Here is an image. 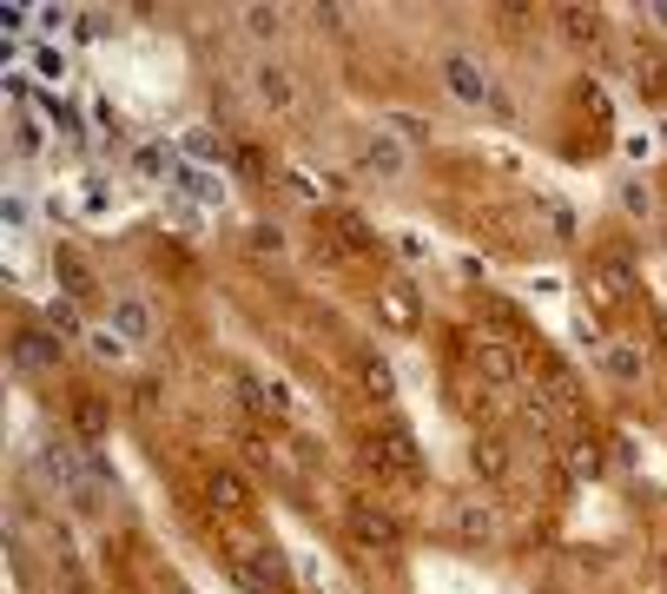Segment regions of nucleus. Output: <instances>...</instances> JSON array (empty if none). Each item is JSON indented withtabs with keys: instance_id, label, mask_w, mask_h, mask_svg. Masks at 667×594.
I'll use <instances>...</instances> for the list:
<instances>
[{
	"instance_id": "nucleus-1",
	"label": "nucleus",
	"mask_w": 667,
	"mask_h": 594,
	"mask_svg": "<svg viewBox=\"0 0 667 594\" xmlns=\"http://www.w3.org/2000/svg\"><path fill=\"white\" fill-rule=\"evenodd\" d=\"M364 463H377V469H423V450H417V436L410 430H377V436H364Z\"/></svg>"
},
{
	"instance_id": "nucleus-2",
	"label": "nucleus",
	"mask_w": 667,
	"mask_h": 594,
	"mask_svg": "<svg viewBox=\"0 0 667 594\" xmlns=\"http://www.w3.org/2000/svg\"><path fill=\"white\" fill-rule=\"evenodd\" d=\"M344 529H351L364 549H397V542H404V522L384 516V509H370V503H351V509H344Z\"/></svg>"
},
{
	"instance_id": "nucleus-3",
	"label": "nucleus",
	"mask_w": 667,
	"mask_h": 594,
	"mask_svg": "<svg viewBox=\"0 0 667 594\" xmlns=\"http://www.w3.org/2000/svg\"><path fill=\"white\" fill-rule=\"evenodd\" d=\"M351 145H357V165H364L370 179H384V185L404 179V145H397L390 132H357Z\"/></svg>"
},
{
	"instance_id": "nucleus-4",
	"label": "nucleus",
	"mask_w": 667,
	"mask_h": 594,
	"mask_svg": "<svg viewBox=\"0 0 667 594\" xmlns=\"http://www.w3.org/2000/svg\"><path fill=\"white\" fill-rule=\"evenodd\" d=\"M476 377H483V384H503V390H516V384H523V350H516V344H503V337L476 344Z\"/></svg>"
},
{
	"instance_id": "nucleus-5",
	"label": "nucleus",
	"mask_w": 667,
	"mask_h": 594,
	"mask_svg": "<svg viewBox=\"0 0 667 594\" xmlns=\"http://www.w3.org/2000/svg\"><path fill=\"white\" fill-rule=\"evenodd\" d=\"M443 86H450L463 106H490V73H483L470 53H450V60H443Z\"/></svg>"
},
{
	"instance_id": "nucleus-6",
	"label": "nucleus",
	"mask_w": 667,
	"mask_h": 594,
	"mask_svg": "<svg viewBox=\"0 0 667 594\" xmlns=\"http://www.w3.org/2000/svg\"><path fill=\"white\" fill-rule=\"evenodd\" d=\"M456 542L463 549H496L503 542V522L490 503H456Z\"/></svg>"
},
{
	"instance_id": "nucleus-7",
	"label": "nucleus",
	"mask_w": 667,
	"mask_h": 594,
	"mask_svg": "<svg viewBox=\"0 0 667 594\" xmlns=\"http://www.w3.org/2000/svg\"><path fill=\"white\" fill-rule=\"evenodd\" d=\"M60 364V337L53 331H13V370H53Z\"/></svg>"
},
{
	"instance_id": "nucleus-8",
	"label": "nucleus",
	"mask_w": 667,
	"mask_h": 594,
	"mask_svg": "<svg viewBox=\"0 0 667 594\" xmlns=\"http://www.w3.org/2000/svg\"><path fill=\"white\" fill-rule=\"evenodd\" d=\"M245 503H251V483L245 476H232V469H212L205 476V509L212 516H245Z\"/></svg>"
},
{
	"instance_id": "nucleus-9",
	"label": "nucleus",
	"mask_w": 667,
	"mask_h": 594,
	"mask_svg": "<svg viewBox=\"0 0 667 594\" xmlns=\"http://www.w3.org/2000/svg\"><path fill=\"white\" fill-rule=\"evenodd\" d=\"M628 60H635V86H642V99L661 106V99H667V53H661V46H635Z\"/></svg>"
},
{
	"instance_id": "nucleus-10",
	"label": "nucleus",
	"mask_w": 667,
	"mask_h": 594,
	"mask_svg": "<svg viewBox=\"0 0 667 594\" xmlns=\"http://www.w3.org/2000/svg\"><path fill=\"white\" fill-rule=\"evenodd\" d=\"M251 86H258V99H265L271 112H284V106L298 99V86H291V73H284L278 60H258V66H251Z\"/></svg>"
},
{
	"instance_id": "nucleus-11",
	"label": "nucleus",
	"mask_w": 667,
	"mask_h": 594,
	"mask_svg": "<svg viewBox=\"0 0 667 594\" xmlns=\"http://www.w3.org/2000/svg\"><path fill=\"white\" fill-rule=\"evenodd\" d=\"M53 278H60V298H73V304H79V298H93V271H86V258H79L73 245H60V251H53Z\"/></svg>"
},
{
	"instance_id": "nucleus-12",
	"label": "nucleus",
	"mask_w": 667,
	"mask_h": 594,
	"mask_svg": "<svg viewBox=\"0 0 667 594\" xmlns=\"http://www.w3.org/2000/svg\"><path fill=\"white\" fill-rule=\"evenodd\" d=\"M112 337H119V344H146V337H152V304L112 298Z\"/></svg>"
},
{
	"instance_id": "nucleus-13",
	"label": "nucleus",
	"mask_w": 667,
	"mask_h": 594,
	"mask_svg": "<svg viewBox=\"0 0 667 594\" xmlns=\"http://www.w3.org/2000/svg\"><path fill=\"white\" fill-rule=\"evenodd\" d=\"M377 311H384V324H397V331H410L417 317H423V304H417V284H384V298H377Z\"/></svg>"
},
{
	"instance_id": "nucleus-14",
	"label": "nucleus",
	"mask_w": 667,
	"mask_h": 594,
	"mask_svg": "<svg viewBox=\"0 0 667 594\" xmlns=\"http://www.w3.org/2000/svg\"><path fill=\"white\" fill-rule=\"evenodd\" d=\"M470 463H476L483 483H503V476H509V443H503V436H476V443H470Z\"/></svg>"
},
{
	"instance_id": "nucleus-15",
	"label": "nucleus",
	"mask_w": 667,
	"mask_h": 594,
	"mask_svg": "<svg viewBox=\"0 0 667 594\" xmlns=\"http://www.w3.org/2000/svg\"><path fill=\"white\" fill-rule=\"evenodd\" d=\"M562 469H569L575 483H595V476H602V450H595V436H569V443H562Z\"/></svg>"
},
{
	"instance_id": "nucleus-16",
	"label": "nucleus",
	"mask_w": 667,
	"mask_h": 594,
	"mask_svg": "<svg viewBox=\"0 0 667 594\" xmlns=\"http://www.w3.org/2000/svg\"><path fill=\"white\" fill-rule=\"evenodd\" d=\"M523 430L556 436V390H523Z\"/></svg>"
},
{
	"instance_id": "nucleus-17",
	"label": "nucleus",
	"mask_w": 667,
	"mask_h": 594,
	"mask_svg": "<svg viewBox=\"0 0 667 594\" xmlns=\"http://www.w3.org/2000/svg\"><path fill=\"white\" fill-rule=\"evenodd\" d=\"M357 377H364V390H370L377 403H390V397H397V370H390L377 350H364V357H357Z\"/></svg>"
},
{
	"instance_id": "nucleus-18",
	"label": "nucleus",
	"mask_w": 667,
	"mask_h": 594,
	"mask_svg": "<svg viewBox=\"0 0 667 594\" xmlns=\"http://www.w3.org/2000/svg\"><path fill=\"white\" fill-rule=\"evenodd\" d=\"M562 33H569L575 46H595V40H602V13L575 0V7H562Z\"/></svg>"
},
{
	"instance_id": "nucleus-19",
	"label": "nucleus",
	"mask_w": 667,
	"mask_h": 594,
	"mask_svg": "<svg viewBox=\"0 0 667 594\" xmlns=\"http://www.w3.org/2000/svg\"><path fill=\"white\" fill-rule=\"evenodd\" d=\"M46 331H53V337H93V331H86V311H79L73 298H53V304H46Z\"/></svg>"
},
{
	"instance_id": "nucleus-20",
	"label": "nucleus",
	"mask_w": 667,
	"mask_h": 594,
	"mask_svg": "<svg viewBox=\"0 0 667 594\" xmlns=\"http://www.w3.org/2000/svg\"><path fill=\"white\" fill-rule=\"evenodd\" d=\"M602 370H609L615 384H642V377H648L642 350H628V344H609V350H602Z\"/></svg>"
},
{
	"instance_id": "nucleus-21",
	"label": "nucleus",
	"mask_w": 667,
	"mask_h": 594,
	"mask_svg": "<svg viewBox=\"0 0 667 594\" xmlns=\"http://www.w3.org/2000/svg\"><path fill=\"white\" fill-rule=\"evenodd\" d=\"M384 132L397 145H430V119L423 112H384Z\"/></svg>"
},
{
	"instance_id": "nucleus-22",
	"label": "nucleus",
	"mask_w": 667,
	"mask_h": 594,
	"mask_svg": "<svg viewBox=\"0 0 667 594\" xmlns=\"http://www.w3.org/2000/svg\"><path fill=\"white\" fill-rule=\"evenodd\" d=\"M238 555H245V562H251V569H265V575H271V582H278V588H284V582H291V562H284V555H278V549H271V542H238Z\"/></svg>"
},
{
	"instance_id": "nucleus-23",
	"label": "nucleus",
	"mask_w": 667,
	"mask_h": 594,
	"mask_svg": "<svg viewBox=\"0 0 667 594\" xmlns=\"http://www.w3.org/2000/svg\"><path fill=\"white\" fill-rule=\"evenodd\" d=\"M132 165H139V179H179V165H172V152H165V145H139V152H132Z\"/></svg>"
},
{
	"instance_id": "nucleus-24",
	"label": "nucleus",
	"mask_w": 667,
	"mask_h": 594,
	"mask_svg": "<svg viewBox=\"0 0 667 594\" xmlns=\"http://www.w3.org/2000/svg\"><path fill=\"white\" fill-rule=\"evenodd\" d=\"M536 212L549 218V231H556V238H575V205H562V198H549V192H542V198H536Z\"/></svg>"
},
{
	"instance_id": "nucleus-25",
	"label": "nucleus",
	"mask_w": 667,
	"mask_h": 594,
	"mask_svg": "<svg viewBox=\"0 0 667 594\" xmlns=\"http://www.w3.org/2000/svg\"><path fill=\"white\" fill-rule=\"evenodd\" d=\"M331 231H337L344 245H357V251H370V245H377V231H370L357 212H337V218H331Z\"/></svg>"
},
{
	"instance_id": "nucleus-26",
	"label": "nucleus",
	"mask_w": 667,
	"mask_h": 594,
	"mask_svg": "<svg viewBox=\"0 0 667 594\" xmlns=\"http://www.w3.org/2000/svg\"><path fill=\"white\" fill-rule=\"evenodd\" d=\"M635 291V264L628 258H609L602 264V298H628Z\"/></svg>"
},
{
	"instance_id": "nucleus-27",
	"label": "nucleus",
	"mask_w": 667,
	"mask_h": 594,
	"mask_svg": "<svg viewBox=\"0 0 667 594\" xmlns=\"http://www.w3.org/2000/svg\"><path fill=\"white\" fill-rule=\"evenodd\" d=\"M232 588H238V594H278V582H271L265 569H251L245 555H238V562H232Z\"/></svg>"
},
{
	"instance_id": "nucleus-28",
	"label": "nucleus",
	"mask_w": 667,
	"mask_h": 594,
	"mask_svg": "<svg viewBox=\"0 0 667 594\" xmlns=\"http://www.w3.org/2000/svg\"><path fill=\"white\" fill-rule=\"evenodd\" d=\"M245 26H251L258 40H278V33H284V7H245Z\"/></svg>"
},
{
	"instance_id": "nucleus-29",
	"label": "nucleus",
	"mask_w": 667,
	"mask_h": 594,
	"mask_svg": "<svg viewBox=\"0 0 667 594\" xmlns=\"http://www.w3.org/2000/svg\"><path fill=\"white\" fill-rule=\"evenodd\" d=\"M73 430H79L86 443H99V436H106V403H93V397H86V403L73 410Z\"/></svg>"
},
{
	"instance_id": "nucleus-30",
	"label": "nucleus",
	"mask_w": 667,
	"mask_h": 594,
	"mask_svg": "<svg viewBox=\"0 0 667 594\" xmlns=\"http://www.w3.org/2000/svg\"><path fill=\"white\" fill-rule=\"evenodd\" d=\"M185 159H225V145L212 132H185Z\"/></svg>"
},
{
	"instance_id": "nucleus-31",
	"label": "nucleus",
	"mask_w": 667,
	"mask_h": 594,
	"mask_svg": "<svg viewBox=\"0 0 667 594\" xmlns=\"http://www.w3.org/2000/svg\"><path fill=\"white\" fill-rule=\"evenodd\" d=\"M232 165H238L245 179H265V152H258V145H238V152H232Z\"/></svg>"
},
{
	"instance_id": "nucleus-32",
	"label": "nucleus",
	"mask_w": 667,
	"mask_h": 594,
	"mask_svg": "<svg viewBox=\"0 0 667 594\" xmlns=\"http://www.w3.org/2000/svg\"><path fill=\"white\" fill-rule=\"evenodd\" d=\"M66 503H73L79 516H99V509H106V489H86V483H79V489H73Z\"/></svg>"
},
{
	"instance_id": "nucleus-33",
	"label": "nucleus",
	"mask_w": 667,
	"mask_h": 594,
	"mask_svg": "<svg viewBox=\"0 0 667 594\" xmlns=\"http://www.w3.org/2000/svg\"><path fill=\"white\" fill-rule=\"evenodd\" d=\"M179 185H185V192H192V198H218V185H212V179H198V172H192V165H179Z\"/></svg>"
},
{
	"instance_id": "nucleus-34",
	"label": "nucleus",
	"mask_w": 667,
	"mask_h": 594,
	"mask_svg": "<svg viewBox=\"0 0 667 594\" xmlns=\"http://www.w3.org/2000/svg\"><path fill=\"white\" fill-rule=\"evenodd\" d=\"M622 205H628L635 218H648V185H635V179H622Z\"/></svg>"
},
{
	"instance_id": "nucleus-35",
	"label": "nucleus",
	"mask_w": 667,
	"mask_h": 594,
	"mask_svg": "<svg viewBox=\"0 0 667 594\" xmlns=\"http://www.w3.org/2000/svg\"><path fill=\"white\" fill-rule=\"evenodd\" d=\"M251 245H258V251H278V245H284V231H278L271 218H258V225H251Z\"/></svg>"
},
{
	"instance_id": "nucleus-36",
	"label": "nucleus",
	"mask_w": 667,
	"mask_h": 594,
	"mask_svg": "<svg viewBox=\"0 0 667 594\" xmlns=\"http://www.w3.org/2000/svg\"><path fill=\"white\" fill-rule=\"evenodd\" d=\"M311 13H318V26H331V33H344V7H337V0H318Z\"/></svg>"
},
{
	"instance_id": "nucleus-37",
	"label": "nucleus",
	"mask_w": 667,
	"mask_h": 594,
	"mask_svg": "<svg viewBox=\"0 0 667 594\" xmlns=\"http://www.w3.org/2000/svg\"><path fill=\"white\" fill-rule=\"evenodd\" d=\"M86 344H93V357H106V364H119V350H126V344H119V337H99V331H93V337H86Z\"/></svg>"
},
{
	"instance_id": "nucleus-38",
	"label": "nucleus",
	"mask_w": 667,
	"mask_h": 594,
	"mask_svg": "<svg viewBox=\"0 0 667 594\" xmlns=\"http://www.w3.org/2000/svg\"><path fill=\"white\" fill-rule=\"evenodd\" d=\"M642 13H648V20H655V26H667V0H648V7H642Z\"/></svg>"
},
{
	"instance_id": "nucleus-39",
	"label": "nucleus",
	"mask_w": 667,
	"mask_h": 594,
	"mask_svg": "<svg viewBox=\"0 0 667 594\" xmlns=\"http://www.w3.org/2000/svg\"><path fill=\"white\" fill-rule=\"evenodd\" d=\"M661 588H667V555H661Z\"/></svg>"
},
{
	"instance_id": "nucleus-40",
	"label": "nucleus",
	"mask_w": 667,
	"mask_h": 594,
	"mask_svg": "<svg viewBox=\"0 0 667 594\" xmlns=\"http://www.w3.org/2000/svg\"><path fill=\"white\" fill-rule=\"evenodd\" d=\"M165 594H192V588H165Z\"/></svg>"
}]
</instances>
